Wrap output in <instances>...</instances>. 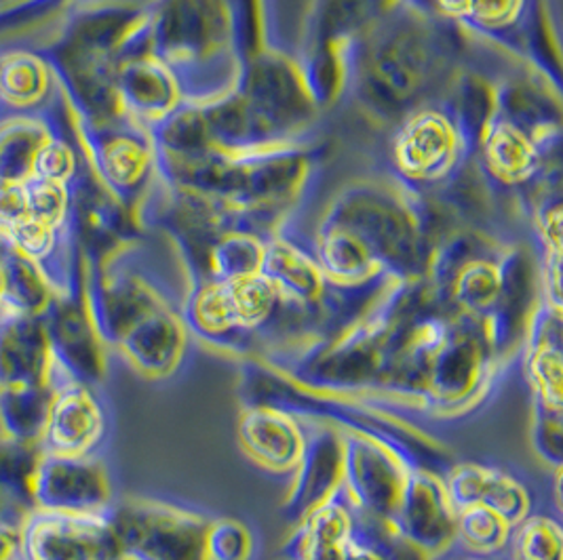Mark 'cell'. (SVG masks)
Wrapping results in <instances>:
<instances>
[{
  "label": "cell",
  "instance_id": "obj_1",
  "mask_svg": "<svg viewBox=\"0 0 563 560\" xmlns=\"http://www.w3.org/2000/svg\"><path fill=\"white\" fill-rule=\"evenodd\" d=\"M128 560H203L199 518L153 500H128L108 512Z\"/></svg>",
  "mask_w": 563,
  "mask_h": 560
},
{
  "label": "cell",
  "instance_id": "obj_2",
  "mask_svg": "<svg viewBox=\"0 0 563 560\" xmlns=\"http://www.w3.org/2000/svg\"><path fill=\"white\" fill-rule=\"evenodd\" d=\"M22 560L128 559L108 512L55 514L34 509L24 527Z\"/></svg>",
  "mask_w": 563,
  "mask_h": 560
},
{
  "label": "cell",
  "instance_id": "obj_3",
  "mask_svg": "<svg viewBox=\"0 0 563 560\" xmlns=\"http://www.w3.org/2000/svg\"><path fill=\"white\" fill-rule=\"evenodd\" d=\"M43 321L55 360V373L62 371L64 380L85 385L102 382L106 376L103 341L91 321L85 289L55 295Z\"/></svg>",
  "mask_w": 563,
  "mask_h": 560
},
{
  "label": "cell",
  "instance_id": "obj_4",
  "mask_svg": "<svg viewBox=\"0 0 563 560\" xmlns=\"http://www.w3.org/2000/svg\"><path fill=\"white\" fill-rule=\"evenodd\" d=\"M34 504L55 514H106L112 508L110 477L93 456L45 453L34 481Z\"/></svg>",
  "mask_w": 563,
  "mask_h": 560
},
{
  "label": "cell",
  "instance_id": "obj_5",
  "mask_svg": "<svg viewBox=\"0 0 563 560\" xmlns=\"http://www.w3.org/2000/svg\"><path fill=\"white\" fill-rule=\"evenodd\" d=\"M106 434V413L91 385L59 380L41 447L45 453L85 458L93 456Z\"/></svg>",
  "mask_w": 563,
  "mask_h": 560
},
{
  "label": "cell",
  "instance_id": "obj_6",
  "mask_svg": "<svg viewBox=\"0 0 563 560\" xmlns=\"http://www.w3.org/2000/svg\"><path fill=\"white\" fill-rule=\"evenodd\" d=\"M52 383L55 360L43 316L0 312V388Z\"/></svg>",
  "mask_w": 563,
  "mask_h": 560
},
{
  "label": "cell",
  "instance_id": "obj_7",
  "mask_svg": "<svg viewBox=\"0 0 563 560\" xmlns=\"http://www.w3.org/2000/svg\"><path fill=\"white\" fill-rule=\"evenodd\" d=\"M277 289L260 275H239L207 289L197 304V321L207 332L254 329L275 306Z\"/></svg>",
  "mask_w": 563,
  "mask_h": 560
},
{
  "label": "cell",
  "instance_id": "obj_8",
  "mask_svg": "<svg viewBox=\"0 0 563 560\" xmlns=\"http://www.w3.org/2000/svg\"><path fill=\"white\" fill-rule=\"evenodd\" d=\"M445 495L452 512L484 506L500 514L512 527L530 512L526 489L509 474L486 466H459L445 481Z\"/></svg>",
  "mask_w": 563,
  "mask_h": 560
},
{
  "label": "cell",
  "instance_id": "obj_9",
  "mask_svg": "<svg viewBox=\"0 0 563 560\" xmlns=\"http://www.w3.org/2000/svg\"><path fill=\"white\" fill-rule=\"evenodd\" d=\"M245 451L268 470H294L305 456V438L298 426L271 408L250 411L241 422Z\"/></svg>",
  "mask_w": 563,
  "mask_h": 560
},
{
  "label": "cell",
  "instance_id": "obj_10",
  "mask_svg": "<svg viewBox=\"0 0 563 560\" xmlns=\"http://www.w3.org/2000/svg\"><path fill=\"white\" fill-rule=\"evenodd\" d=\"M57 82L49 64L27 47L0 53V105L15 114H38Z\"/></svg>",
  "mask_w": 563,
  "mask_h": 560
},
{
  "label": "cell",
  "instance_id": "obj_11",
  "mask_svg": "<svg viewBox=\"0 0 563 560\" xmlns=\"http://www.w3.org/2000/svg\"><path fill=\"white\" fill-rule=\"evenodd\" d=\"M129 365L146 378H165L181 357V335L172 318L154 310L117 344Z\"/></svg>",
  "mask_w": 563,
  "mask_h": 560
},
{
  "label": "cell",
  "instance_id": "obj_12",
  "mask_svg": "<svg viewBox=\"0 0 563 560\" xmlns=\"http://www.w3.org/2000/svg\"><path fill=\"white\" fill-rule=\"evenodd\" d=\"M78 133L89 148L100 178L117 192L131 190L146 169L144 148L128 135L112 133L106 125L78 123Z\"/></svg>",
  "mask_w": 563,
  "mask_h": 560
},
{
  "label": "cell",
  "instance_id": "obj_13",
  "mask_svg": "<svg viewBox=\"0 0 563 560\" xmlns=\"http://www.w3.org/2000/svg\"><path fill=\"white\" fill-rule=\"evenodd\" d=\"M53 127L38 114H11L0 121V181L26 183Z\"/></svg>",
  "mask_w": 563,
  "mask_h": 560
},
{
  "label": "cell",
  "instance_id": "obj_14",
  "mask_svg": "<svg viewBox=\"0 0 563 560\" xmlns=\"http://www.w3.org/2000/svg\"><path fill=\"white\" fill-rule=\"evenodd\" d=\"M52 385L0 388V436L41 445L53 399Z\"/></svg>",
  "mask_w": 563,
  "mask_h": 560
},
{
  "label": "cell",
  "instance_id": "obj_15",
  "mask_svg": "<svg viewBox=\"0 0 563 560\" xmlns=\"http://www.w3.org/2000/svg\"><path fill=\"white\" fill-rule=\"evenodd\" d=\"M45 456L36 443H22L0 436V504L7 508L32 514L34 504V481Z\"/></svg>",
  "mask_w": 563,
  "mask_h": 560
},
{
  "label": "cell",
  "instance_id": "obj_16",
  "mask_svg": "<svg viewBox=\"0 0 563 560\" xmlns=\"http://www.w3.org/2000/svg\"><path fill=\"white\" fill-rule=\"evenodd\" d=\"M2 280L4 295L0 312L45 316L55 300L52 282L41 272V268L18 251H11L2 261Z\"/></svg>",
  "mask_w": 563,
  "mask_h": 560
},
{
  "label": "cell",
  "instance_id": "obj_17",
  "mask_svg": "<svg viewBox=\"0 0 563 560\" xmlns=\"http://www.w3.org/2000/svg\"><path fill=\"white\" fill-rule=\"evenodd\" d=\"M401 163L418 176H433L452 154V137L437 119H422L401 142Z\"/></svg>",
  "mask_w": 563,
  "mask_h": 560
},
{
  "label": "cell",
  "instance_id": "obj_18",
  "mask_svg": "<svg viewBox=\"0 0 563 560\" xmlns=\"http://www.w3.org/2000/svg\"><path fill=\"white\" fill-rule=\"evenodd\" d=\"M454 529L466 550L477 557H492L509 546L512 525L484 506H468L454 512Z\"/></svg>",
  "mask_w": 563,
  "mask_h": 560
},
{
  "label": "cell",
  "instance_id": "obj_19",
  "mask_svg": "<svg viewBox=\"0 0 563 560\" xmlns=\"http://www.w3.org/2000/svg\"><path fill=\"white\" fill-rule=\"evenodd\" d=\"M70 0H2L0 2V45L26 41L52 26Z\"/></svg>",
  "mask_w": 563,
  "mask_h": 560
},
{
  "label": "cell",
  "instance_id": "obj_20",
  "mask_svg": "<svg viewBox=\"0 0 563 560\" xmlns=\"http://www.w3.org/2000/svg\"><path fill=\"white\" fill-rule=\"evenodd\" d=\"M528 376L534 388L540 408L551 413H562V350L560 335L551 339L549 332L534 341L528 357Z\"/></svg>",
  "mask_w": 563,
  "mask_h": 560
},
{
  "label": "cell",
  "instance_id": "obj_21",
  "mask_svg": "<svg viewBox=\"0 0 563 560\" xmlns=\"http://www.w3.org/2000/svg\"><path fill=\"white\" fill-rule=\"evenodd\" d=\"M562 527L551 516H526L512 527L509 548L512 560H562Z\"/></svg>",
  "mask_w": 563,
  "mask_h": 560
},
{
  "label": "cell",
  "instance_id": "obj_22",
  "mask_svg": "<svg viewBox=\"0 0 563 560\" xmlns=\"http://www.w3.org/2000/svg\"><path fill=\"white\" fill-rule=\"evenodd\" d=\"M27 215L49 224L53 228H66L70 224L73 192L68 183L52 179L30 178L24 183Z\"/></svg>",
  "mask_w": 563,
  "mask_h": 560
},
{
  "label": "cell",
  "instance_id": "obj_23",
  "mask_svg": "<svg viewBox=\"0 0 563 560\" xmlns=\"http://www.w3.org/2000/svg\"><path fill=\"white\" fill-rule=\"evenodd\" d=\"M77 150L68 144L66 137H62L57 131H53L52 137L45 142L41 153L36 156L34 165V178L52 179L59 183H73L78 173Z\"/></svg>",
  "mask_w": 563,
  "mask_h": 560
},
{
  "label": "cell",
  "instance_id": "obj_24",
  "mask_svg": "<svg viewBox=\"0 0 563 560\" xmlns=\"http://www.w3.org/2000/svg\"><path fill=\"white\" fill-rule=\"evenodd\" d=\"M250 550V535L245 527L232 520H220L207 527V560H243Z\"/></svg>",
  "mask_w": 563,
  "mask_h": 560
},
{
  "label": "cell",
  "instance_id": "obj_25",
  "mask_svg": "<svg viewBox=\"0 0 563 560\" xmlns=\"http://www.w3.org/2000/svg\"><path fill=\"white\" fill-rule=\"evenodd\" d=\"M27 516L30 514L0 504V560H22Z\"/></svg>",
  "mask_w": 563,
  "mask_h": 560
},
{
  "label": "cell",
  "instance_id": "obj_26",
  "mask_svg": "<svg viewBox=\"0 0 563 560\" xmlns=\"http://www.w3.org/2000/svg\"><path fill=\"white\" fill-rule=\"evenodd\" d=\"M27 217L26 192L24 183L0 181V232L7 234Z\"/></svg>",
  "mask_w": 563,
  "mask_h": 560
},
{
  "label": "cell",
  "instance_id": "obj_27",
  "mask_svg": "<svg viewBox=\"0 0 563 560\" xmlns=\"http://www.w3.org/2000/svg\"><path fill=\"white\" fill-rule=\"evenodd\" d=\"M443 4L454 13L500 22L511 13L517 0H443Z\"/></svg>",
  "mask_w": 563,
  "mask_h": 560
},
{
  "label": "cell",
  "instance_id": "obj_28",
  "mask_svg": "<svg viewBox=\"0 0 563 560\" xmlns=\"http://www.w3.org/2000/svg\"><path fill=\"white\" fill-rule=\"evenodd\" d=\"M338 560H383L378 557V552H374L369 546L365 544H358L355 537L349 535V539L344 541L342 550H340V557Z\"/></svg>",
  "mask_w": 563,
  "mask_h": 560
},
{
  "label": "cell",
  "instance_id": "obj_29",
  "mask_svg": "<svg viewBox=\"0 0 563 560\" xmlns=\"http://www.w3.org/2000/svg\"><path fill=\"white\" fill-rule=\"evenodd\" d=\"M13 251V247H11V243H9V238L0 232V264L11 255Z\"/></svg>",
  "mask_w": 563,
  "mask_h": 560
},
{
  "label": "cell",
  "instance_id": "obj_30",
  "mask_svg": "<svg viewBox=\"0 0 563 560\" xmlns=\"http://www.w3.org/2000/svg\"><path fill=\"white\" fill-rule=\"evenodd\" d=\"M2 295H4V280H2V264H0V310H2Z\"/></svg>",
  "mask_w": 563,
  "mask_h": 560
},
{
  "label": "cell",
  "instance_id": "obj_31",
  "mask_svg": "<svg viewBox=\"0 0 563 560\" xmlns=\"http://www.w3.org/2000/svg\"><path fill=\"white\" fill-rule=\"evenodd\" d=\"M466 560H492V559H487V557H475V559H466Z\"/></svg>",
  "mask_w": 563,
  "mask_h": 560
}]
</instances>
